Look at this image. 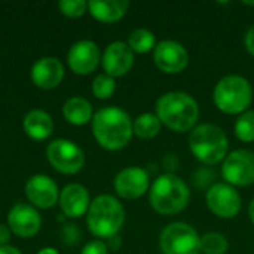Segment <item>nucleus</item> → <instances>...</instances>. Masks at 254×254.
<instances>
[{"label": "nucleus", "instance_id": "nucleus-1", "mask_svg": "<svg viewBox=\"0 0 254 254\" xmlns=\"http://www.w3.org/2000/svg\"><path fill=\"white\" fill-rule=\"evenodd\" d=\"M132 124L134 121L124 109L109 106L94 113L91 128L95 141L103 149L116 152L129 144L134 135Z\"/></svg>", "mask_w": 254, "mask_h": 254}, {"label": "nucleus", "instance_id": "nucleus-2", "mask_svg": "<svg viewBox=\"0 0 254 254\" xmlns=\"http://www.w3.org/2000/svg\"><path fill=\"white\" fill-rule=\"evenodd\" d=\"M155 115L161 124L174 132H188L199 119L198 101L188 92L171 91L161 95L155 104Z\"/></svg>", "mask_w": 254, "mask_h": 254}, {"label": "nucleus", "instance_id": "nucleus-3", "mask_svg": "<svg viewBox=\"0 0 254 254\" xmlns=\"http://www.w3.org/2000/svg\"><path fill=\"white\" fill-rule=\"evenodd\" d=\"M190 201V189L179 176L165 173L159 176L149 189V202L161 216L180 214Z\"/></svg>", "mask_w": 254, "mask_h": 254}, {"label": "nucleus", "instance_id": "nucleus-4", "mask_svg": "<svg viewBox=\"0 0 254 254\" xmlns=\"http://www.w3.org/2000/svg\"><path fill=\"white\" fill-rule=\"evenodd\" d=\"M125 223V208L118 198L100 195L91 201L86 213V226L95 238L109 240L116 237Z\"/></svg>", "mask_w": 254, "mask_h": 254}, {"label": "nucleus", "instance_id": "nucleus-5", "mask_svg": "<svg viewBox=\"0 0 254 254\" xmlns=\"http://www.w3.org/2000/svg\"><path fill=\"white\" fill-rule=\"evenodd\" d=\"M189 149L201 164L211 167L225 161L229 153V140L220 127L201 124L190 131Z\"/></svg>", "mask_w": 254, "mask_h": 254}, {"label": "nucleus", "instance_id": "nucleus-6", "mask_svg": "<svg viewBox=\"0 0 254 254\" xmlns=\"http://www.w3.org/2000/svg\"><path fill=\"white\" fill-rule=\"evenodd\" d=\"M213 101L217 110L222 113L229 116H240L252 106L253 86L244 76H225L214 86Z\"/></svg>", "mask_w": 254, "mask_h": 254}, {"label": "nucleus", "instance_id": "nucleus-7", "mask_svg": "<svg viewBox=\"0 0 254 254\" xmlns=\"http://www.w3.org/2000/svg\"><path fill=\"white\" fill-rule=\"evenodd\" d=\"M201 237L193 226L185 222L167 225L159 235L162 254H198L201 252Z\"/></svg>", "mask_w": 254, "mask_h": 254}, {"label": "nucleus", "instance_id": "nucleus-8", "mask_svg": "<svg viewBox=\"0 0 254 254\" xmlns=\"http://www.w3.org/2000/svg\"><path fill=\"white\" fill-rule=\"evenodd\" d=\"M46 159L54 170L65 176L77 174L85 167V153L82 147L65 138H57L48 144Z\"/></svg>", "mask_w": 254, "mask_h": 254}, {"label": "nucleus", "instance_id": "nucleus-9", "mask_svg": "<svg viewBox=\"0 0 254 254\" xmlns=\"http://www.w3.org/2000/svg\"><path fill=\"white\" fill-rule=\"evenodd\" d=\"M222 177L225 183L234 188H247L254 185V152L237 149L228 153L222 162Z\"/></svg>", "mask_w": 254, "mask_h": 254}, {"label": "nucleus", "instance_id": "nucleus-10", "mask_svg": "<svg viewBox=\"0 0 254 254\" xmlns=\"http://www.w3.org/2000/svg\"><path fill=\"white\" fill-rule=\"evenodd\" d=\"M205 202L208 210L225 220L235 219L243 207L240 192L228 183H216L207 190Z\"/></svg>", "mask_w": 254, "mask_h": 254}, {"label": "nucleus", "instance_id": "nucleus-11", "mask_svg": "<svg viewBox=\"0 0 254 254\" xmlns=\"http://www.w3.org/2000/svg\"><path fill=\"white\" fill-rule=\"evenodd\" d=\"M113 188L116 195L122 199H138L150 189L149 173L141 167H127L116 174L113 180Z\"/></svg>", "mask_w": 254, "mask_h": 254}, {"label": "nucleus", "instance_id": "nucleus-12", "mask_svg": "<svg viewBox=\"0 0 254 254\" xmlns=\"http://www.w3.org/2000/svg\"><path fill=\"white\" fill-rule=\"evenodd\" d=\"M153 63L165 74H179L189 65V52L180 42L161 40L153 49Z\"/></svg>", "mask_w": 254, "mask_h": 254}, {"label": "nucleus", "instance_id": "nucleus-13", "mask_svg": "<svg viewBox=\"0 0 254 254\" xmlns=\"http://www.w3.org/2000/svg\"><path fill=\"white\" fill-rule=\"evenodd\" d=\"M101 52L95 42L79 40L68 49L67 64L74 74L88 76L94 73L101 63Z\"/></svg>", "mask_w": 254, "mask_h": 254}, {"label": "nucleus", "instance_id": "nucleus-14", "mask_svg": "<svg viewBox=\"0 0 254 254\" xmlns=\"http://www.w3.org/2000/svg\"><path fill=\"white\" fill-rule=\"evenodd\" d=\"M7 228L13 235L28 240L39 234L42 217L33 205L18 202L7 213Z\"/></svg>", "mask_w": 254, "mask_h": 254}, {"label": "nucleus", "instance_id": "nucleus-15", "mask_svg": "<svg viewBox=\"0 0 254 254\" xmlns=\"http://www.w3.org/2000/svg\"><path fill=\"white\" fill-rule=\"evenodd\" d=\"M25 196L34 208L49 210L58 204L60 190L49 176L36 174L25 183Z\"/></svg>", "mask_w": 254, "mask_h": 254}, {"label": "nucleus", "instance_id": "nucleus-16", "mask_svg": "<svg viewBox=\"0 0 254 254\" xmlns=\"http://www.w3.org/2000/svg\"><path fill=\"white\" fill-rule=\"evenodd\" d=\"M101 65L106 74L115 79L122 77L128 74L134 65V52L125 42H112L101 55Z\"/></svg>", "mask_w": 254, "mask_h": 254}, {"label": "nucleus", "instance_id": "nucleus-17", "mask_svg": "<svg viewBox=\"0 0 254 254\" xmlns=\"http://www.w3.org/2000/svg\"><path fill=\"white\" fill-rule=\"evenodd\" d=\"M58 204L65 217L79 219L88 213L91 205V196L85 186L79 183H70L60 190Z\"/></svg>", "mask_w": 254, "mask_h": 254}, {"label": "nucleus", "instance_id": "nucleus-18", "mask_svg": "<svg viewBox=\"0 0 254 254\" xmlns=\"http://www.w3.org/2000/svg\"><path fill=\"white\" fill-rule=\"evenodd\" d=\"M64 65L55 57H43L37 60L30 71V79L40 89H54L64 79Z\"/></svg>", "mask_w": 254, "mask_h": 254}, {"label": "nucleus", "instance_id": "nucleus-19", "mask_svg": "<svg viewBox=\"0 0 254 254\" xmlns=\"http://www.w3.org/2000/svg\"><path fill=\"white\" fill-rule=\"evenodd\" d=\"M129 7L128 0H91L88 12L100 22L113 24L121 21Z\"/></svg>", "mask_w": 254, "mask_h": 254}, {"label": "nucleus", "instance_id": "nucleus-20", "mask_svg": "<svg viewBox=\"0 0 254 254\" xmlns=\"http://www.w3.org/2000/svg\"><path fill=\"white\" fill-rule=\"evenodd\" d=\"M22 128L31 140L43 141L52 134L54 121L48 112L40 109H33L25 115L22 121Z\"/></svg>", "mask_w": 254, "mask_h": 254}, {"label": "nucleus", "instance_id": "nucleus-21", "mask_svg": "<svg viewBox=\"0 0 254 254\" xmlns=\"http://www.w3.org/2000/svg\"><path fill=\"white\" fill-rule=\"evenodd\" d=\"M63 115L64 119L76 127L86 125L94 118V109L92 104L83 98V97H71L68 98L63 106Z\"/></svg>", "mask_w": 254, "mask_h": 254}, {"label": "nucleus", "instance_id": "nucleus-22", "mask_svg": "<svg viewBox=\"0 0 254 254\" xmlns=\"http://www.w3.org/2000/svg\"><path fill=\"white\" fill-rule=\"evenodd\" d=\"M162 129V124L155 113H141L135 118L132 124L134 135L141 140H152L155 138Z\"/></svg>", "mask_w": 254, "mask_h": 254}, {"label": "nucleus", "instance_id": "nucleus-23", "mask_svg": "<svg viewBox=\"0 0 254 254\" xmlns=\"http://www.w3.org/2000/svg\"><path fill=\"white\" fill-rule=\"evenodd\" d=\"M127 43H128V46L131 48V51L134 54H140V55L149 54L158 45L156 36L147 28H137V30L131 31L129 36H128Z\"/></svg>", "mask_w": 254, "mask_h": 254}, {"label": "nucleus", "instance_id": "nucleus-24", "mask_svg": "<svg viewBox=\"0 0 254 254\" xmlns=\"http://www.w3.org/2000/svg\"><path fill=\"white\" fill-rule=\"evenodd\" d=\"M199 247L204 254H226L229 250V241L223 234L208 232L201 237Z\"/></svg>", "mask_w": 254, "mask_h": 254}, {"label": "nucleus", "instance_id": "nucleus-25", "mask_svg": "<svg viewBox=\"0 0 254 254\" xmlns=\"http://www.w3.org/2000/svg\"><path fill=\"white\" fill-rule=\"evenodd\" d=\"M235 135L243 143L254 141V110H247L235 121Z\"/></svg>", "mask_w": 254, "mask_h": 254}, {"label": "nucleus", "instance_id": "nucleus-26", "mask_svg": "<svg viewBox=\"0 0 254 254\" xmlns=\"http://www.w3.org/2000/svg\"><path fill=\"white\" fill-rule=\"evenodd\" d=\"M91 89H92V94L98 100H109L116 92V80H115V77H112L106 73L98 74L94 79Z\"/></svg>", "mask_w": 254, "mask_h": 254}, {"label": "nucleus", "instance_id": "nucleus-27", "mask_svg": "<svg viewBox=\"0 0 254 254\" xmlns=\"http://www.w3.org/2000/svg\"><path fill=\"white\" fill-rule=\"evenodd\" d=\"M58 7L63 15L68 18H80L88 10V1L85 0H61Z\"/></svg>", "mask_w": 254, "mask_h": 254}, {"label": "nucleus", "instance_id": "nucleus-28", "mask_svg": "<svg viewBox=\"0 0 254 254\" xmlns=\"http://www.w3.org/2000/svg\"><path fill=\"white\" fill-rule=\"evenodd\" d=\"M214 179H216V173L210 167H202L193 174V185L198 189H207L208 190L211 186L216 185Z\"/></svg>", "mask_w": 254, "mask_h": 254}, {"label": "nucleus", "instance_id": "nucleus-29", "mask_svg": "<svg viewBox=\"0 0 254 254\" xmlns=\"http://www.w3.org/2000/svg\"><path fill=\"white\" fill-rule=\"evenodd\" d=\"M80 254H109V247L104 241L101 240H94L85 244Z\"/></svg>", "mask_w": 254, "mask_h": 254}, {"label": "nucleus", "instance_id": "nucleus-30", "mask_svg": "<svg viewBox=\"0 0 254 254\" xmlns=\"http://www.w3.org/2000/svg\"><path fill=\"white\" fill-rule=\"evenodd\" d=\"M79 229L76 228V225H67L63 231V238H64V243L67 246H74L77 241H79Z\"/></svg>", "mask_w": 254, "mask_h": 254}, {"label": "nucleus", "instance_id": "nucleus-31", "mask_svg": "<svg viewBox=\"0 0 254 254\" xmlns=\"http://www.w3.org/2000/svg\"><path fill=\"white\" fill-rule=\"evenodd\" d=\"M244 45L249 51V54L254 57V25L250 27L246 33V37H244Z\"/></svg>", "mask_w": 254, "mask_h": 254}, {"label": "nucleus", "instance_id": "nucleus-32", "mask_svg": "<svg viewBox=\"0 0 254 254\" xmlns=\"http://www.w3.org/2000/svg\"><path fill=\"white\" fill-rule=\"evenodd\" d=\"M10 229L7 228V225H3L0 223V247L3 246H9V241H10Z\"/></svg>", "mask_w": 254, "mask_h": 254}, {"label": "nucleus", "instance_id": "nucleus-33", "mask_svg": "<svg viewBox=\"0 0 254 254\" xmlns=\"http://www.w3.org/2000/svg\"><path fill=\"white\" fill-rule=\"evenodd\" d=\"M121 246H122V240H121L119 235L112 237V238L107 240V247H109V250H112V252H118V250L121 249Z\"/></svg>", "mask_w": 254, "mask_h": 254}, {"label": "nucleus", "instance_id": "nucleus-34", "mask_svg": "<svg viewBox=\"0 0 254 254\" xmlns=\"http://www.w3.org/2000/svg\"><path fill=\"white\" fill-rule=\"evenodd\" d=\"M0 254H22L13 246H3L0 247Z\"/></svg>", "mask_w": 254, "mask_h": 254}, {"label": "nucleus", "instance_id": "nucleus-35", "mask_svg": "<svg viewBox=\"0 0 254 254\" xmlns=\"http://www.w3.org/2000/svg\"><path fill=\"white\" fill-rule=\"evenodd\" d=\"M37 254H60V253H58V250H57V249H54V247H45V249H42V250H40Z\"/></svg>", "mask_w": 254, "mask_h": 254}, {"label": "nucleus", "instance_id": "nucleus-36", "mask_svg": "<svg viewBox=\"0 0 254 254\" xmlns=\"http://www.w3.org/2000/svg\"><path fill=\"white\" fill-rule=\"evenodd\" d=\"M249 217H250V220H252V223H253L254 226V198L252 199L250 205H249Z\"/></svg>", "mask_w": 254, "mask_h": 254}, {"label": "nucleus", "instance_id": "nucleus-37", "mask_svg": "<svg viewBox=\"0 0 254 254\" xmlns=\"http://www.w3.org/2000/svg\"><path fill=\"white\" fill-rule=\"evenodd\" d=\"M243 4H247V6H254V1H243Z\"/></svg>", "mask_w": 254, "mask_h": 254}]
</instances>
